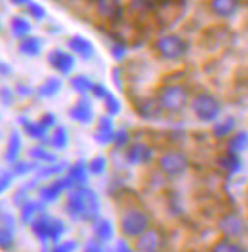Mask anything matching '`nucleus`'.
Segmentation results:
<instances>
[{
	"label": "nucleus",
	"mask_w": 248,
	"mask_h": 252,
	"mask_svg": "<svg viewBox=\"0 0 248 252\" xmlns=\"http://www.w3.org/2000/svg\"><path fill=\"white\" fill-rule=\"evenodd\" d=\"M248 148V133L247 131H237L231 135V139H229V152H239L247 150Z\"/></svg>",
	"instance_id": "nucleus-32"
},
{
	"label": "nucleus",
	"mask_w": 248,
	"mask_h": 252,
	"mask_svg": "<svg viewBox=\"0 0 248 252\" xmlns=\"http://www.w3.org/2000/svg\"><path fill=\"white\" fill-rule=\"evenodd\" d=\"M137 112L144 120H157V118H161L163 108L157 99H142L137 104Z\"/></svg>",
	"instance_id": "nucleus-17"
},
{
	"label": "nucleus",
	"mask_w": 248,
	"mask_h": 252,
	"mask_svg": "<svg viewBox=\"0 0 248 252\" xmlns=\"http://www.w3.org/2000/svg\"><path fill=\"white\" fill-rule=\"evenodd\" d=\"M127 142H129V133H127V131H116V137H114V144L122 148V146H129Z\"/></svg>",
	"instance_id": "nucleus-43"
},
{
	"label": "nucleus",
	"mask_w": 248,
	"mask_h": 252,
	"mask_svg": "<svg viewBox=\"0 0 248 252\" xmlns=\"http://www.w3.org/2000/svg\"><path fill=\"white\" fill-rule=\"evenodd\" d=\"M61 86L62 82L59 80V78H48L40 88H38V93L42 95V97H53V95H57L59 91H61Z\"/></svg>",
	"instance_id": "nucleus-31"
},
{
	"label": "nucleus",
	"mask_w": 248,
	"mask_h": 252,
	"mask_svg": "<svg viewBox=\"0 0 248 252\" xmlns=\"http://www.w3.org/2000/svg\"><path fill=\"white\" fill-rule=\"evenodd\" d=\"M29 156H31L32 161H40V163H46V165L57 163V156L53 152L46 150L44 146H34L32 150L29 152Z\"/></svg>",
	"instance_id": "nucleus-26"
},
{
	"label": "nucleus",
	"mask_w": 248,
	"mask_h": 252,
	"mask_svg": "<svg viewBox=\"0 0 248 252\" xmlns=\"http://www.w3.org/2000/svg\"><path fill=\"white\" fill-rule=\"evenodd\" d=\"M0 32H2V21H0Z\"/></svg>",
	"instance_id": "nucleus-50"
},
{
	"label": "nucleus",
	"mask_w": 248,
	"mask_h": 252,
	"mask_svg": "<svg viewBox=\"0 0 248 252\" xmlns=\"http://www.w3.org/2000/svg\"><path fill=\"white\" fill-rule=\"evenodd\" d=\"M68 114H70V118H72L74 122H78V124H91L93 118H95L93 104H91V101L87 99L86 95H82V97L76 101V104L70 108Z\"/></svg>",
	"instance_id": "nucleus-13"
},
{
	"label": "nucleus",
	"mask_w": 248,
	"mask_h": 252,
	"mask_svg": "<svg viewBox=\"0 0 248 252\" xmlns=\"http://www.w3.org/2000/svg\"><path fill=\"white\" fill-rule=\"evenodd\" d=\"M112 53H114V57H116V59H122V57H124V53H125V48L122 46V44H120V46H114V48H112Z\"/></svg>",
	"instance_id": "nucleus-47"
},
{
	"label": "nucleus",
	"mask_w": 248,
	"mask_h": 252,
	"mask_svg": "<svg viewBox=\"0 0 248 252\" xmlns=\"http://www.w3.org/2000/svg\"><path fill=\"white\" fill-rule=\"evenodd\" d=\"M152 227V218L140 209H129L120 218V231L125 239H138Z\"/></svg>",
	"instance_id": "nucleus-2"
},
{
	"label": "nucleus",
	"mask_w": 248,
	"mask_h": 252,
	"mask_svg": "<svg viewBox=\"0 0 248 252\" xmlns=\"http://www.w3.org/2000/svg\"><path fill=\"white\" fill-rule=\"evenodd\" d=\"M21 126H23V131L31 139L36 140H44L46 135H48V127L44 126L42 122H31V120H21Z\"/></svg>",
	"instance_id": "nucleus-23"
},
{
	"label": "nucleus",
	"mask_w": 248,
	"mask_h": 252,
	"mask_svg": "<svg viewBox=\"0 0 248 252\" xmlns=\"http://www.w3.org/2000/svg\"><path fill=\"white\" fill-rule=\"evenodd\" d=\"M15 247V231L12 226H0V251H12Z\"/></svg>",
	"instance_id": "nucleus-30"
},
{
	"label": "nucleus",
	"mask_w": 248,
	"mask_h": 252,
	"mask_svg": "<svg viewBox=\"0 0 248 252\" xmlns=\"http://www.w3.org/2000/svg\"><path fill=\"white\" fill-rule=\"evenodd\" d=\"M157 101L161 104L163 112L180 114L189 104V91L180 84H171V86L161 88Z\"/></svg>",
	"instance_id": "nucleus-4"
},
{
	"label": "nucleus",
	"mask_w": 248,
	"mask_h": 252,
	"mask_svg": "<svg viewBox=\"0 0 248 252\" xmlns=\"http://www.w3.org/2000/svg\"><path fill=\"white\" fill-rule=\"evenodd\" d=\"M239 0H211V10L214 15L229 19L239 12Z\"/></svg>",
	"instance_id": "nucleus-16"
},
{
	"label": "nucleus",
	"mask_w": 248,
	"mask_h": 252,
	"mask_svg": "<svg viewBox=\"0 0 248 252\" xmlns=\"http://www.w3.org/2000/svg\"><path fill=\"white\" fill-rule=\"evenodd\" d=\"M155 50L167 61H178L186 55L187 44L186 40L178 34H165L155 42Z\"/></svg>",
	"instance_id": "nucleus-7"
},
{
	"label": "nucleus",
	"mask_w": 248,
	"mask_h": 252,
	"mask_svg": "<svg viewBox=\"0 0 248 252\" xmlns=\"http://www.w3.org/2000/svg\"><path fill=\"white\" fill-rule=\"evenodd\" d=\"M125 158L131 165H146L152 161L154 150H152V146L144 144V142H133L127 146Z\"/></svg>",
	"instance_id": "nucleus-12"
},
{
	"label": "nucleus",
	"mask_w": 248,
	"mask_h": 252,
	"mask_svg": "<svg viewBox=\"0 0 248 252\" xmlns=\"http://www.w3.org/2000/svg\"><path fill=\"white\" fill-rule=\"evenodd\" d=\"M21 146H23V142H21V135H19L17 131H13L10 140H8V148H6V159H8L10 163H17V161H19Z\"/></svg>",
	"instance_id": "nucleus-24"
},
{
	"label": "nucleus",
	"mask_w": 248,
	"mask_h": 252,
	"mask_svg": "<svg viewBox=\"0 0 248 252\" xmlns=\"http://www.w3.org/2000/svg\"><path fill=\"white\" fill-rule=\"evenodd\" d=\"M165 245H167V237L161 229L150 227L146 233L135 239V252H163Z\"/></svg>",
	"instance_id": "nucleus-8"
},
{
	"label": "nucleus",
	"mask_w": 248,
	"mask_h": 252,
	"mask_svg": "<svg viewBox=\"0 0 248 252\" xmlns=\"http://www.w3.org/2000/svg\"><path fill=\"white\" fill-rule=\"evenodd\" d=\"M68 48H70L72 53L80 55L82 59H91L95 55V46L87 38L80 36V34H76V36H72L68 40Z\"/></svg>",
	"instance_id": "nucleus-15"
},
{
	"label": "nucleus",
	"mask_w": 248,
	"mask_h": 252,
	"mask_svg": "<svg viewBox=\"0 0 248 252\" xmlns=\"http://www.w3.org/2000/svg\"><path fill=\"white\" fill-rule=\"evenodd\" d=\"M64 171H68V165L66 163H53V165H48V167H44V169H40V178L44 177H61Z\"/></svg>",
	"instance_id": "nucleus-35"
},
{
	"label": "nucleus",
	"mask_w": 248,
	"mask_h": 252,
	"mask_svg": "<svg viewBox=\"0 0 248 252\" xmlns=\"http://www.w3.org/2000/svg\"><path fill=\"white\" fill-rule=\"evenodd\" d=\"M31 229L36 235V239L44 241V243H59L66 231V226L61 218H55V216L44 213L31 224Z\"/></svg>",
	"instance_id": "nucleus-3"
},
{
	"label": "nucleus",
	"mask_w": 248,
	"mask_h": 252,
	"mask_svg": "<svg viewBox=\"0 0 248 252\" xmlns=\"http://www.w3.org/2000/svg\"><path fill=\"white\" fill-rule=\"evenodd\" d=\"M78 251V241L74 239H66V241H59L53 245L51 252H76Z\"/></svg>",
	"instance_id": "nucleus-37"
},
{
	"label": "nucleus",
	"mask_w": 248,
	"mask_h": 252,
	"mask_svg": "<svg viewBox=\"0 0 248 252\" xmlns=\"http://www.w3.org/2000/svg\"><path fill=\"white\" fill-rule=\"evenodd\" d=\"M19 53H23L27 57H38L42 51V40L36 36H27L19 40Z\"/></svg>",
	"instance_id": "nucleus-22"
},
{
	"label": "nucleus",
	"mask_w": 248,
	"mask_h": 252,
	"mask_svg": "<svg viewBox=\"0 0 248 252\" xmlns=\"http://www.w3.org/2000/svg\"><path fill=\"white\" fill-rule=\"evenodd\" d=\"M50 144L51 148H55V150H64L68 146V131L62 126H57L51 133Z\"/></svg>",
	"instance_id": "nucleus-27"
},
{
	"label": "nucleus",
	"mask_w": 248,
	"mask_h": 252,
	"mask_svg": "<svg viewBox=\"0 0 248 252\" xmlns=\"http://www.w3.org/2000/svg\"><path fill=\"white\" fill-rule=\"evenodd\" d=\"M157 2L159 0H133V8H137L140 12H148L157 6Z\"/></svg>",
	"instance_id": "nucleus-41"
},
{
	"label": "nucleus",
	"mask_w": 248,
	"mask_h": 252,
	"mask_svg": "<svg viewBox=\"0 0 248 252\" xmlns=\"http://www.w3.org/2000/svg\"><path fill=\"white\" fill-rule=\"evenodd\" d=\"M87 175H89V167H87L86 161H76V163L70 165L68 171H66V178H68V182H70L72 188L86 186Z\"/></svg>",
	"instance_id": "nucleus-14"
},
{
	"label": "nucleus",
	"mask_w": 248,
	"mask_h": 252,
	"mask_svg": "<svg viewBox=\"0 0 248 252\" xmlns=\"http://www.w3.org/2000/svg\"><path fill=\"white\" fill-rule=\"evenodd\" d=\"M191 108L199 122H216L222 114V104L211 93H199L191 102Z\"/></svg>",
	"instance_id": "nucleus-6"
},
{
	"label": "nucleus",
	"mask_w": 248,
	"mask_h": 252,
	"mask_svg": "<svg viewBox=\"0 0 248 252\" xmlns=\"http://www.w3.org/2000/svg\"><path fill=\"white\" fill-rule=\"evenodd\" d=\"M220 229L227 239H237V237H243L247 233V222L239 213H229L222 218Z\"/></svg>",
	"instance_id": "nucleus-9"
},
{
	"label": "nucleus",
	"mask_w": 248,
	"mask_h": 252,
	"mask_svg": "<svg viewBox=\"0 0 248 252\" xmlns=\"http://www.w3.org/2000/svg\"><path fill=\"white\" fill-rule=\"evenodd\" d=\"M235 118L233 116H225L223 120L220 122H216V126L212 129V135L216 137V139H222V137H229L231 135V131H235Z\"/></svg>",
	"instance_id": "nucleus-25"
},
{
	"label": "nucleus",
	"mask_w": 248,
	"mask_h": 252,
	"mask_svg": "<svg viewBox=\"0 0 248 252\" xmlns=\"http://www.w3.org/2000/svg\"><path fill=\"white\" fill-rule=\"evenodd\" d=\"M66 189H72L70 182H68V178L57 177L55 180H51L50 184L42 186V189H40V199H42L44 203L57 201V199L62 195V191H66Z\"/></svg>",
	"instance_id": "nucleus-11"
},
{
	"label": "nucleus",
	"mask_w": 248,
	"mask_h": 252,
	"mask_svg": "<svg viewBox=\"0 0 248 252\" xmlns=\"http://www.w3.org/2000/svg\"><path fill=\"white\" fill-rule=\"evenodd\" d=\"M72 88L78 91V93H82V95H87V93H91V89H93V82L87 78V76L80 74V76H74L72 78Z\"/></svg>",
	"instance_id": "nucleus-34"
},
{
	"label": "nucleus",
	"mask_w": 248,
	"mask_h": 252,
	"mask_svg": "<svg viewBox=\"0 0 248 252\" xmlns=\"http://www.w3.org/2000/svg\"><path fill=\"white\" fill-rule=\"evenodd\" d=\"M114 137H116V129H114L112 116H102L99 120V127H97L95 139L100 144H110V142H114Z\"/></svg>",
	"instance_id": "nucleus-19"
},
{
	"label": "nucleus",
	"mask_w": 248,
	"mask_h": 252,
	"mask_svg": "<svg viewBox=\"0 0 248 252\" xmlns=\"http://www.w3.org/2000/svg\"><path fill=\"white\" fill-rule=\"evenodd\" d=\"M91 93H93V97H97L100 101H104L108 95H110V91L104 88L102 84H93V89H91Z\"/></svg>",
	"instance_id": "nucleus-42"
},
{
	"label": "nucleus",
	"mask_w": 248,
	"mask_h": 252,
	"mask_svg": "<svg viewBox=\"0 0 248 252\" xmlns=\"http://www.w3.org/2000/svg\"><path fill=\"white\" fill-rule=\"evenodd\" d=\"M12 4H15V6H29L31 4V0H10Z\"/></svg>",
	"instance_id": "nucleus-48"
},
{
	"label": "nucleus",
	"mask_w": 248,
	"mask_h": 252,
	"mask_svg": "<svg viewBox=\"0 0 248 252\" xmlns=\"http://www.w3.org/2000/svg\"><path fill=\"white\" fill-rule=\"evenodd\" d=\"M211 252H247V249L241 245V243H237L235 239H220L216 241L214 245H212Z\"/></svg>",
	"instance_id": "nucleus-28"
},
{
	"label": "nucleus",
	"mask_w": 248,
	"mask_h": 252,
	"mask_svg": "<svg viewBox=\"0 0 248 252\" xmlns=\"http://www.w3.org/2000/svg\"><path fill=\"white\" fill-rule=\"evenodd\" d=\"M220 163H222V167L227 173H237V171L241 169V158H239V154H235V152L227 150L222 156Z\"/></svg>",
	"instance_id": "nucleus-33"
},
{
	"label": "nucleus",
	"mask_w": 248,
	"mask_h": 252,
	"mask_svg": "<svg viewBox=\"0 0 248 252\" xmlns=\"http://www.w3.org/2000/svg\"><path fill=\"white\" fill-rule=\"evenodd\" d=\"M27 12H29V15H32L34 19H38V21H42L46 17V8L42 4H36V2H31L27 6Z\"/></svg>",
	"instance_id": "nucleus-39"
},
{
	"label": "nucleus",
	"mask_w": 248,
	"mask_h": 252,
	"mask_svg": "<svg viewBox=\"0 0 248 252\" xmlns=\"http://www.w3.org/2000/svg\"><path fill=\"white\" fill-rule=\"evenodd\" d=\"M93 237L100 243H108L114 239V224L108 218L100 216L97 222H93Z\"/></svg>",
	"instance_id": "nucleus-21"
},
{
	"label": "nucleus",
	"mask_w": 248,
	"mask_h": 252,
	"mask_svg": "<svg viewBox=\"0 0 248 252\" xmlns=\"http://www.w3.org/2000/svg\"><path fill=\"white\" fill-rule=\"evenodd\" d=\"M40 122H42V124H44L46 127H48V129H50V127L55 126V114H51V112L44 114V116L40 118Z\"/></svg>",
	"instance_id": "nucleus-45"
},
{
	"label": "nucleus",
	"mask_w": 248,
	"mask_h": 252,
	"mask_svg": "<svg viewBox=\"0 0 248 252\" xmlns=\"http://www.w3.org/2000/svg\"><path fill=\"white\" fill-rule=\"evenodd\" d=\"M31 23L27 21L25 17H21V15H15L12 19V32L15 38H19V40H23L31 34Z\"/></svg>",
	"instance_id": "nucleus-29"
},
{
	"label": "nucleus",
	"mask_w": 248,
	"mask_h": 252,
	"mask_svg": "<svg viewBox=\"0 0 248 252\" xmlns=\"http://www.w3.org/2000/svg\"><path fill=\"white\" fill-rule=\"evenodd\" d=\"M95 6H97V12L110 21L120 19L122 15V0H95Z\"/></svg>",
	"instance_id": "nucleus-18"
},
{
	"label": "nucleus",
	"mask_w": 248,
	"mask_h": 252,
	"mask_svg": "<svg viewBox=\"0 0 248 252\" xmlns=\"http://www.w3.org/2000/svg\"><path fill=\"white\" fill-rule=\"evenodd\" d=\"M34 169H36V165L32 161H17V163H13V175H27Z\"/></svg>",
	"instance_id": "nucleus-40"
},
{
	"label": "nucleus",
	"mask_w": 248,
	"mask_h": 252,
	"mask_svg": "<svg viewBox=\"0 0 248 252\" xmlns=\"http://www.w3.org/2000/svg\"><path fill=\"white\" fill-rule=\"evenodd\" d=\"M66 213L74 220L97 222L100 218L99 195L87 186L72 188L68 191V197H66Z\"/></svg>",
	"instance_id": "nucleus-1"
},
{
	"label": "nucleus",
	"mask_w": 248,
	"mask_h": 252,
	"mask_svg": "<svg viewBox=\"0 0 248 252\" xmlns=\"http://www.w3.org/2000/svg\"><path fill=\"white\" fill-rule=\"evenodd\" d=\"M44 215V201H32V199H27V201L21 203V220L25 224H32L38 216Z\"/></svg>",
	"instance_id": "nucleus-20"
},
{
	"label": "nucleus",
	"mask_w": 248,
	"mask_h": 252,
	"mask_svg": "<svg viewBox=\"0 0 248 252\" xmlns=\"http://www.w3.org/2000/svg\"><path fill=\"white\" fill-rule=\"evenodd\" d=\"M10 184H12V175H2L0 177V193H4L10 188Z\"/></svg>",
	"instance_id": "nucleus-46"
},
{
	"label": "nucleus",
	"mask_w": 248,
	"mask_h": 252,
	"mask_svg": "<svg viewBox=\"0 0 248 252\" xmlns=\"http://www.w3.org/2000/svg\"><path fill=\"white\" fill-rule=\"evenodd\" d=\"M89 175H102L104 171H106V158L104 156H95L89 163Z\"/></svg>",
	"instance_id": "nucleus-36"
},
{
	"label": "nucleus",
	"mask_w": 248,
	"mask_h": 252,
	"mask_svg": "<svg viewBox=\"0 0 248 252\" xmlns=\"http://www.w3.org/2000/svg\"><path fill=\"white\" fill-rule=\"evenodd\" d=\"M104 108H106V114H108V116H116V114L122 110V104H120V101L110 93V95L104 99Z\"/></svg>",
	"instance_id": "nucleus-38"
},
{
	"label": "nucleus",
	"mask_w": 248,
	"mask_h": 252,
	"mask_svg": "<svg viewBox=\"0 0 248 252\" xmlns=\"http://www.w3.org/2000/svg\"><path fill=\"white\" fill-rule=\"evenodd\" d=\"M84 252H106V251H104V247H102V243H100V241L91 239L86 247H84Z\"/></svg>",
	"instance_id": "nucleus-44"
},
{
	"label": "nucleus",
	"mask_w": 248,
	"mask_h": 252,
	"mask_svg": "<svg viewBox=\"0 0 248 252\" xmlns=\"http://www.w3.org/2000/svg\"><path fill=\"white\" fill-rule=\"evenodd\" d=\"M157 165H159V171H161L165 177L178 178L187 173V169H189V158L180 150H169L159 158Z\"/></svg>",
	"instance_id": "nucleus-5"
},
{
	"label": "nucleus",
	"mask_w": 248,
	"mask_h": 252,
	"mask_svg": "<svg viewBox=\"0 0 248 252\" xmlns=\"http://www.w3.org/2000/svg\"><path fill=\"white\" fill-rule=\"evenodd\" d=\"M118 251H120V252H135V251H131V249H129L125 243H120V245H118Z\"/></svg>",
	"instance_id": "nucleus-49"
},
{
	"label": "nucleus",
	"mask_w": 248,
	"mask_h": 252,
	"mask_svg": "<svg viewBox=\"0 0 248 252\" xmlns=\"http://www.w3.org/2000/svg\"><path fill=\"white\" fill-rule=\"evenodd\" d=\"M48 63L51 64L53 70H57L59 74H70L76 66V59L72 53L64 50H53L48 55Z\"/></svg>",
	"instance_id": "nucleus-10"
}]
</instances>
